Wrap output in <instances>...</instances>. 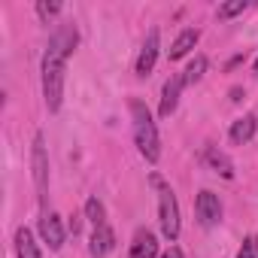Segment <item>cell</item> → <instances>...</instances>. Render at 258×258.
Listing matches in <instances>:
<instances>
[{"instance_id": "21", "label": "cell", "mask_w": 258, "mask_h": 258, "mask_svg": "<svg viewBox=\"0 0 258 258\" xmlns=\"http://www.w3.org/2000/svg\"><path fill=\"white\" fill-rule=\"evenodd\" d=\"M252 70H255V76H258V58H255V67H252Z\"/></svg>"}, {"instance_id": "8", "label": "cell", "mask_w": 258, "mask_h": 258, "mask_svg": "<svg viewBox=\"0 0 258 258\" xmlns=\"http://www.w3.org/2000/svg\"><path fill=\"white\" fill-rule=\"evenodd\" d=\"M40 234H43V243H49V249H61L64 246V225H61V219L55 213H43Z\"/></svg>"}, {"instance_id": "20", "label": "cell", "mask_w": 258, "mask_h": 258, "mask_svg": "<svg viewBox=\"0 0 258 258\" xmlns=\"http://www.w3.org/2000/svg\"><path fill=\"white\" fill-rule=\"evenodd\" d=\"M161 258H182V249H179V246H170V249H167Z\"/></svg>"}, {"instance_id": "19", "label": "cell", "mask_w": 258, "mask_h": 258, "mask_svg": "<svg viewBox=\"0 0 258 258\" xmlns=\"http://www.w3.org/2000/svg\"><path fill=\"white\" fill-rule=\"evenodd\" d=\"M37 13H40V19H52V16L61 13V4H46V0H40V4H37Z\"/></svg>"}, {"instance_id": "6", "label": "cell", "mask_w": 258, "mask_h": 258, "mask_svg": "<svg viewBox=\"0 0 258 258\" xmlns=\"http://www.w3.org/2000/svg\"><path fill=\"white\" fill-rule=\"evenodd\" d=\"M155 58H158V28H152L146 34V43L137 55V76H149L155 67Z\"/></svg>"}, {"instance_id": "15", "label": "cell", "mask_w": 258, "mask_h": 258, "mask_svg": "<svg viewBox=\"0 0 258 258\" xmlns=\"http://www.w3.org/2000/svg\"><path fill=\"white\" fill-rule=\"evenodd\" d=\"M204 73H207V58H204V55H195V61L185 67L182 79H185V85H195V82L204 79Z\"/></svg>"}, {"instance_id": "14", "label": "cell", "mask_w": 258, "mask_h": 258, "mask_svg": "<svg viewBox=\"0 0 258 258\" xmlns=\"http://www.w3.org/2000/svg\"><path fill=\"white\" fill-rule=\"evenodd\" d=\"M207 161H210V167H213L216 173H222L225 179H231V176H234V164L228 161V155H225V152H219V149H207Z\"/></svg>"}, {"instance_id": "9", "label": "cell", "mask_w": 258, "mask_h": 258, "mask_svg": "<svg viewBox=\"0 0 258 258\" xmlns=\"http://www.w3.org/2000/svg\"><path fill=\"white\" fill-rule=\"evenodd\" d=\"M112 246H115V234H112V228H109V225L94 228V234H91V246H88L91 258H103L106 252H112Z\"/></svg>"}, {"instance_id": "3", "label": "cell", "mask_w": 258, "mask_h": 258, "mask_svg": "<svg viewBox=\"0 0 258 258\" xmlns=\"http://www.w3.org/2000/svg\"><path fill=\"white\" fill-rule=\"evenodd\" d=\"M152 185L158 188V222H161V234L173 243L179 237V204L170 185H164V179L158 173H152Z\"/></svg>"}, {"instance_id": "18", "label": "cell", "mask_w": 258, "mask_h": 258, "mask_svg": "<svg viewBox=\"0 0 258 258\" xmlns=\"http://www.w3.org/2000/svg\"><path fill=\"white\" fill-rule=\"evenodd\" d=\"M237 258H258V237H255V234H249V237L243 240V246H240Z\"/></svg>"}, {"instance_id": "11", "label": "cell", "mask_w": 258, "mask_h": 258, "mask_svg": "<svg viewBox=\"0 0 258 258\" xmlns=\"http://www.w3.org/2000/svg\"><path fill=\"white\" fill-rule=\"evenodd\" d=\"M198 40H201V31H195V28H185L176 40H173V46H170V61H179V58H185L195 46H198Z\"/></svg>"}, {"instance_id": "17", "label": "cell", "mask_w": 258, "mask_h": 258, "mask_svg": "<svg viewBox=\"0 0 258 258\" xmlns=\"http://www.w3.org/2000/svg\"><path fill=\"white\" fill-rule=\"evenodd\" d=\"M246 7H249L246 0H231V4H222V7H219V19H234V16H240Z\"/></svg>"}, {"instance_id": "16", "label": "cell", "mask_w": 258, "mask_h": 258, "mask_svg": "<svg viewBox=\"0 0 258 258\" xmlns=\"http://www.w3.org/2000/svg\"><path fill=\"white\" fill-rule=\"evenodd\" d=\"M85 216H88V222H91L94 228L106 225V210H103V204H100L97 198H88V201H85Z\"/></svg>"}, {"instance_id": "4", "label": "cell", "mask_w": 258, "mask_h": 258, "mask_svg": "<svg viewBox=\"0 0 258 258\" xmlns=\"http://www.w3.org/2000/svg\"><path fill=\"white\" fill-rule=\"evenodd\" d=\"M31 167H34V182L40 198H46V185H49V158H46V143L43 134L34 137V149H31Z\"/></svg>"}, {"instance_id": "10", "label": "cell", "mask_w": 258, "mask_h": 258, "mask_svg": "<svg viewBox=\"0 0 258 258\" xmlns=\"http://www.w3.org/2000/svg\"><path fill=\"white\" fill-rule=\"evenodd\" d=\"M255 127H258V118H255L252 112H246L243 118H237V121L231 124V143H234V146L249 143V140L255 137Z\"/></svg>"}, {"instance_id": "12", "label": "cell", "mask_w": 258, "mask_h": 258, "mask_svg": "<svg viewBox=\"0 0 258 258\" xmlns=\"http://www.w3.org/2000/svg\"><path fill=\"white\" fill-rule=\"evenodd\" d=\"M158 255V240L152 231H137L134 246H131V258H155Z\"/></svg>"}, {"instance_id": "7", "label": "cell", "mask_w": 258, "mask_h": 258, "mask_svg": "<svg viewBox=\"0 0 258 258\" xmlns=\"http://www.w3.org/2000/svg\"><path fill=\"white\" fill-rule=\"evenodd\" d=\"M185 88V79L182 76H170L167 82H164V91H161V106H158V115L161 118H170L173 115V109H176V103H179V91Z\"/></svg>"}, {"instance_id": "13", "label": "cell", "mask_w": 258, "mask_h": 258, "mask_svg": "<svg viewBox=\"0 0 258 258\" xmlns=\"http://www.w3.org/2000/svg\"><path fill=\"white\" fill-rule=\"evenodd\" d=\"M16 252H19V258H43L40 255V246L34 243V234L28 228H19L16 231Z\"/></svg>"}, {"instance_id": "5", "label": "cell", "mask_w": 258, "mask_h": 258, "mask_svg": "<svg viewBox=\"0 0 258 258\" xmlns=\"http://www.w3.org/2000/svg\"><path fill=\"white\" fill-rule=\"evenodd\" d=\"M195 210H198V222H201L204 228H213V225L222 222V201H219V195H213L210 188H204V191L198 195Z\"/></svg>"}, {"instance_id": "2", "label": "cell", "mask_w": 258, "mask_h": 258, "mask_svg": "<svg viewBox=\"0 0 258 258\" xmlns=\"http://www.w3.org/2000/svg\"><path fill=\"white\" fill-rule=\"evenodd\" d=\"M131 118H134V140L137 149L146 161H158L161 158V140H158V127L152 121V112L143 100H131Z\"/></svg>"}, {"instance_id": "1", "label": "cell", "mask_w": 258, "mask_h": 258, "mask_svg": "<svg viewBox=\"0 0 258 258\" xmlns=\"http://www.w3.org/2000/svg\"><path fill=\"white\" fill-rule=\"evenodd\" d=\"M76 43H79L76 28L73 25H61L55 31V37L49 40V49L43 55V97H46L49 112L61 109V100H64V67H67V55L76 49Z\"/></svg>"}]
</instances>
